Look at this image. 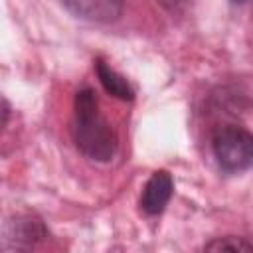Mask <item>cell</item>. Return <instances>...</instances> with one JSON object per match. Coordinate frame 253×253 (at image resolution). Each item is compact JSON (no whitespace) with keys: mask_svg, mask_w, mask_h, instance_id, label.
Returning a JSON list of instances; mask_svg holds the SVG:
<instances>
[{"mask_svg":"<svg viewBox=\"0 0 253 253\" xmlns=\"http://www.w3.org/2000/svg\"><path fill=\"white\" fill-rule=\"evenodd\" d=\"M71 136L77 150L83 156L97 162L113 160L119 148L117 132L111 126V123L103 117L97 95L91 87H83L75 93Z\"/></svg>","mask_w":253,"mask_h":253,"instance_id":"1","label":"cell"},{"mask_svg":"<svg viewBox=\"0 0 253 253\" xmlns=\"http://www.w3.org/2000/svg\"><path fill=\"white\" fill-rule=\"evenodd\" d=\"M211 152L223 172H245L253 160V136L247 128L237 125L219 126L211 134Z\"/></svg>","mask_w":253,"mask_h":253,"instance_id":"2","label":"cell"},{"mask_svg":"<svg viewBox=\"0 0 253 253\" xmlns=\"http://www.w3.org/2000/svg\"><path fill=\"white\" fill-rule=\"evenodd\" d=\"M47 237V227L40 217L18 215L6 221L0 229V249L2 251H28Z\"/></svg>","mask_w":253,"mask_h":253,"instance_id":"3","label":"cell"},{"mask_svg":"<svg viewBox=\"0 0 253 253\" xmlns=\"http://www.w3.org/2000/svg\"><path fill=\"white\" fill-rule=\"evenodd\" d=\"M69 14L93 24H109L121 18L125 0H63Z\"/></svg>","mask_w":253,"mask_h":253,"instance_id":"4","label":"cell"},{"mask_svg":"<svg viewBox=\"0 0 253 253\" xmlns=\"http://www.w3.org/2000/svg\"><path fill=\"white\" fill-rule=\"evenodd\" d=\"M174 192V182L172 176L166 170H158L154 172L148 182L144 184L142 196H140V208L144 213L148 215H158L164 211V208L168 206L170 198Z\"/></svg>","mask_w":253,"mask_h":253,"instance_id":"5","label":"cell"},{"mask_svg":"<svg viewBox=\"0 0 253 253\" xmlns=\"http://www.w3.org/2000/svg\"><path fill=\"white\" fill-rule=\"evenodd\" d=\"M95 71H97L99 83L103 85V89L109 95H113L121 101H132L134 99V89L130 87V83L121 73H117L111 65H107L101 57L95 61Z\"/></svg>","mask_w":253,"mask_h":253,"instance_id":"6","label":"cell"},{"mask_svg":"<svg viewBox=\"0 0 253 253\" xmlns=\"http://www.w3.org/2000/svg\"><path fill=\"white\" fill-rule=\"evenodd\" d=\"M253 245L243 239V237H235V235H225V237H215L210 243L204 245V251H231V253H239V251H251Z\"/></svg>","mask_w":253,"mask_h":253,"instance_id":"7","label":"cell"},{"mask_svg":"<svg viewBox=\"0 0 253 253\" xmlns=\"http://www.w3.org/2000/svg\"><path fill=\"white\" fill-rule=\"evenodd\" d=\"M164 10H168L170 14H180L184 12V8L188 6V0H156Z\"/></svg>","mask_w":253,"mask_h":253,"instance_id":"8","label":"cell"},{"mask_svg":"<svg viewBox=\"0 0 253 253\" xmlns=\"http://www.w3.org/2000/svg\"><path fill=\"white\" fill-rule=\"evenodd\" d=\"M6 121H8V105H6V101L0 97V128L6 125Z\"/></svg>","mask_w":253,"mask_h":253,"instance_id":"9","label":"cell"},{"mask_svg":"<svg viewBox=\"0 0 253 253\" xmlns=\"http://www.w3.org/2000/svg\"><path fill=\"white\" fill-rule=\"evenodd\" d=\"M231 4H235V6H241V4H247L249 0H229Z\"/></svg>","mask_w":253,"mask_h":253,"instance_id":"10","label":"cell"}]
</instances>
